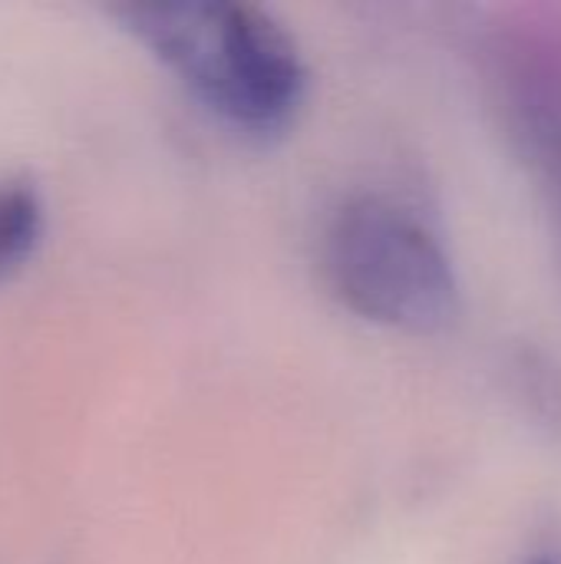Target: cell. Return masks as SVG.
<instances>
[{
    "mask_svg": "<svg viewBox=\"0 0 561 564\" xmlns=\"http://www.w3.org/2000/svg\"><path fill=\"white\" fill-rule=\"evenodd\" d=\"M112 17L228 129L274 139L298 122L308 102V63L268 10L159 0L112 7Z\"/></svg>",
    "mask_w": 561,
    "mask_h": 564,
    "instance_id": "1",
    "label": "cell"
},
{
    "mask_svg": "<svg viewBox=\"0 0 561 564\" xmlns=\"http://www.w3.org/2000/svg\"><path fill=\"white\" fill-rule=\"evenodd\" d=\"M324 274L357 317L436 334L460 314V281L440 235L387 195L344 202L324 231Z\"/></svg>",
    "mask_w": 561,
    "mask_h": 564,
    "instance_id": "2",
    "label": "cell"
},
{
    "mask_svg": "<svg viewBox=\"0 0 561 564\" xmlns=\"http://www.w3.org/2000/svg\"><path fill=\"white\" fill-rule=\"evenodd\" d=\"M46 212L43 198L30 182L0 185V281L17 274L43 238Z\"/></svg>",
    "mask_w": 561,
    "mask_h": 564,
    "instance_id": "3",
    "label": "cell"
},
{
    "mask_svg": "<svg viewBox=\"0 0 561 564\" xmlns=\"http://www.w3.org/2000/svg\"><path fill=\"white\" fill-rule=\"evenodd\" d=\"M532 564H555V562H546V558H542V562H532Z\"/></svg>",
    "mask_w": 561,
    "mask_h": 564,
    "instance_id": "4",
    "label": "cell"
}]
</instances>
